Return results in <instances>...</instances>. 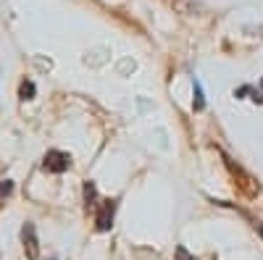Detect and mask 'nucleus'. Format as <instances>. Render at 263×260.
<instances>
[{
	"label": "nucleus",
	"instance_id": "nucleus-5",
	"mask_svg": "<svg viewBox=\"0 0 263 260\" xmlns=\"http://www.w3.org/2000/svg\"><path fill=\"white\" fill-rule=\"evenodd\" d=\"M245 95H250V100L253 103H258V105H263V92H258V90H253L250 84H245V87H239V90L234 92V97H245Z\"/></svg>",
	"mask_w": 263,
	"mask_h": 260
},
{
	"label": "nucleus",
	"instance_id": "nucleus-2",
	"mask_svg": "<svg viewBox=\"0 0 263 260\" xmlns=\"http://www.w3.org/2000/svg\"><path fill=\"white\" fill-rule=\"evenodd\" d=\"M114 218H116V200H103L100 210L95 215V229L98 231H108L114 226Z\"/></svg>",
	"mask_w": 263,
	"mask_h": 260
},
{
	"label": "nucleus",
	"instance_id": "nucleus-7",
	"mask_svg": "<svg viewBox=\"0 0 263 260\" xmlns=\"http://www.w3.org/2000/svg\"><path fill=\"white\" fill-rule=\"evenodd\" d=\"M84 197H87V205L95 203V184H92V182H87V184H84Z\"/></svg>",
	"mask_w": 263,
	"mask_h": 260
},
{
	"label": "nucleus",
	"instance_id": "nucleus-10",
	"mask_svg": "<svg viewBox=\"0 0 263 260\" xmlns=\"http://www.w3.org/2000/svg\"><path fill=\"white\" fill-rule=\"evenodd\" d=\"M260 90H263V79H260Z\"/></svg>",
	"mask_w": 263,
	"mask_h": 260
},
{
	"label": "nucleus",
	"instance_id": "nucleus-4",
	"mask_svg": "<svg viewBox=\"0 0 263 260\" xmlns=\"http://www.w3.org/2000/svg\"><path fill=\"white\" fill-rule=\"evenodd\" d=\"M192 95H195V100H192V108H195V111H203V108H205V95H203L200 79H195V76H192Z\"/></svg>",
	"mask_w": 263,
	"mask_h": 260
},
{
	"label": "nucleus",
	"instance_id": "nucleus-3",
	"mask_svg": "<svg viewBox=\"0 0 263 260\" xmlns=\"http://www.w3.org/2000/svg\"><path fill=\"white\" fill-rule=\"evenodd\" d=\"M21 239H24V252H27V260H37L40 257V245H37V231H34V224H24L21 229Z\"/></svg>",
	"mask_w": 263,
	"mask_h": 260
},
{
	"label": "nucleus",
	"instance_id": "nucleus-8",
	"mask_svg": "<svg viewBox=\"0 0 263 260\" xmlns=\"http://www.w3.org/2000/svg\"><path fill=\"white\" fill-rule=\"evenodd\" d=\"M177 260H197L195 255H190L184 247H177Z\"/></svg>",
	"mask_w": 263,
	"mask_h": 260
},
{
	"label": "nucleus",
	"instance_id": "nucleus-6",
	"mask_svg": "<svg viewBox=\"0 0 263 260\" xmlns=\"http://www.w3.org/2000/svg\"><path fill=\"white\" fill-rule=\"evenodd\" d=\"M34 82H24V84H21V100H32L34 97Z\"/></svg>",
	"mask_w": 263,
	"mask_h": 260
},
{
	"label": "nucleus",
	"instance_id": "nucleus-9",
	"mask_svg": "<svg viewBox=\"0 0 263 260\" xmlns=\"http://www.w3.org/2000/svg\"><path fill=\"white\" fill-rule=\"evenodd\" d=\"M11 189H13V182H3V184H0V197H6V194H11Z\"/></svg>",
	"mask_w": 263,
	"mask_h": 260
},
{
	"label": "nucleus",
	"instance_id": "nucleus-1",
	"mask_svg": "<svg viewBox=\"0 0 263 260\" xmlns=\"http://www.w3.org/2000/svg\"><path fill=\"white\" fill-rule=\"evenodd\" d=\"M69 166H71V155L63 153V150H48L45 161H42V168L48 173H63L69 171Z\"/></svg>",
	"mask_w": 263,
	"mask_h": 260
}]
</instances>
